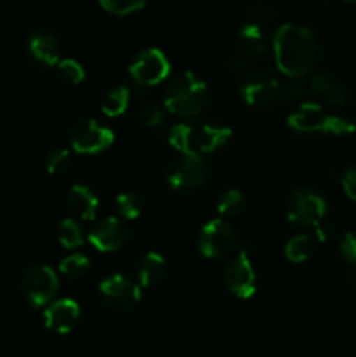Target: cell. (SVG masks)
<instances>
[{
	"label": "cell",
	"mask_w": 356,
	"mask_h": 357,
	"mask_svg": "<svg viewBox=\"0 0 356 357\" xmlns=\"http://www.w3.org/2000/svg\"><path fill=\"white\" fill-rule=\"evenodd\" d=\"M328 204L323 195L311 187H299L290 194L286 202V216L297 225L316 227L323 222Z\"/></svg>",
	"instance_id": "obj_4"
},
{
	"label": "cell",
	"mask_w": 356,
	"mask_h": 357,
	"mask_svg": "<svg viewBox=\"0 0 356 357\" xmlns=\"http://www.w3.org/2000/svg\"><path fill=\"white\" fill-rule=\"evenodd\" d=\"M59 288V281L56 272L45 264H35L27 268L21 281V291L30 305L40 307L52 300Z\"/></svg>",
	"instance_id": "obj_7"
},
{
	"label": "cell",
	"mask_w": 356,
	"mask_h": 357,
	"mask_svg": "<svg viewBox=\"0 0 356 357\" xmlns=\"http://www.w3.org/2000/svg\"><path fill=\"white\" fill-rule=\"evenodd\" d=\"M164 268H166V261H164L163 255L149 251L138 261V268H136L138 282L143 288H150L159 282V279L164 275Z\"/></svg>",
	"instance_id": "obj_20"
},
{
	"label": "cell",
	"mask_w": 356,
	"mask_h": 357,
	"mask_svg": "<svg viewBox=\"0 0 356 357\" xmlns=\"http://www.w3.org/2000/svg\"><path fill=\"white\" fill-rule=\"evenodd\" d=\"M209 91L205 80L191 70L170 80L164 93V107L180 117H194L208 105Z\"/></svg>",
	"instance_id": "obj_2"
},
{
	"label": "cell",
	"mask_w": 356,
	"mask_h": 357,
	"mask_svg": "<svg viewBox=\"0 0 356 357\" xmlns=\"http://www.w3.org/2000/svg\"><path fill=\"white\" fill-rule=\"evenodd\" d=\"M100 6L115 16H128L145 7V0H101Z\"/></svg>",
	"instance_id": "obj_29"
},
{
	"label": "cell",
	"mask_w": 356,
	"mask_h": 357,
	"mask_svg": "<svg viewBox=\"0 0 356 357\" xmlns=\"http://www.w3.org/2000/svg\"><path fill=\"white\" fill-rule=\"evenodd\" d=\"M272 51L278 68L290 77L309 73L320 58V42L309 26L285 23L272 37Z\"/></svg>",
	"instance_id": "obj_1"
},
{
	"label": "cell",
	"mask_w": 356,
	"mask_h": 357,
	"mask_svg": "<svg viewBox=\"0 0 356 357\" xmlns=\"http://www.w3.org/2000/svg\"><path fill=\"white\" fill-rule=\"evenodd\" d=\"M223 282L239 298H250L257 291V274L248 250H241L223 268Z\"/></svg>",
	"instance_id": "obj_9"
},
{
	"label": "cell",
	"mask_w": 356,
	"mask_h": 357,
	"mask_svg": "<svg viewBox=\"0 0 356 357\" xmlns=\"http://www.w3.org/2000/svg\"><path fill=\"white\" fill-rule=\"evenodd\" d=\"M309 87L314 94L325 98L332 105L344 107V105L353 103V93L348 84L337 77L335 73L327 72V70H316L311 73Z\"/></svg>",
	"instance_id": "obj_13"
},
{
	"label": "cell",
	"mask_w": 356,
	"mask_h": 357,
	"mask_svg": "<svg viewBox=\"0 0 356 357\" xmlns=\"http://www.w3.org/2000/svg\"><path fill=\"white\" fill-rule=\"evenodd\" d=\"M232 136L230 128L223 124H202L195 131V152L209 153L222 149Z\"/></svg>",
	"instance_id": "obj_18"
},
{
	"label": "cell",
	"mask_w": 356,
	"mask_h": 357,
	"mask_svg": "<svg viewBox=\"0 0 356 357\" xmlns=\"http://www.w3.org/2000/svg\"><path fill=\"white\" fill-rule=\"evenodd\" d=\"M140 121L149 128H156L164 121V107L159 101H145L140 107Z\"/></svg>",
	"instance_id": "obj_31"
},
{
	"label": "cell",
	"mask_w": 356,
	"mask_h": 357,
	"mask_svg": "<svg viewBox=\"0 0 356 357\" xmlns=\"http://www.w3.org/2000/svg\"><path fill=\"white\" fill-rule=\"evenodd\" d=\"M195 131H198V128L194 124L180 122L170 129L168 142L181 153H198L195 152Z\"/></svg>",
	"instance_id": "obj_21"
},
{
	"label": "cell",
	"mask_w": 356,
	"mask_h": 357,
	"mask_svg": "<svg viewBox=\"0 0 356 357\" xmlns=\"http://www.w3.org/2000/svg\"><path fill=\"white\" fill-rule=\"evenodd\" d=\"M279 80L267 72H251L241 82L239 91L243 100L251 107H265L278 100Z\"/></svg>",
	"instance_id": "obj_12"
},
{
	"label": "cell",
	"mask_w": 356,
	"mask_h": 357,
	"mask_svg": "<svg viewBox=\"0 0 356 357\" xmlns=\"http://www.w3.org/2000/svg\"><path fill=\"white\" fill-rule=\"evenodd\" d=\"M44 164L45 169L51 174H61L65 173L70 167V164H72V153H70V150L58 146V149H52L45 153Z\"/></svg>",
	"instance_id": "obj_27"
},
{
	"label": "cell",
	"mask_w": 356,
	"mask_h": 357,
	"mask_svg": "<svg viewBox=\"0 0 356 357\" xmlns=\"http://www.w3.org/2000/svg\"><path fill=\"white\" fill-rule=\"evenodd\" d=\"M236 241V230L229 222L222 218H213L199 232L198 246L205 257L218 258L230 251Z\"/></svg>",
	"instance_id": "obj_11"
},
{
	"label": "cell",
	"mask_w": 356,
	"mask_h": 357,
	"mask_svg": "<svg viewBox=\"0 0 356 357\" xmlns=\"http://www.w3.org/2000/svg\"><path fill=\"white\" fill-rule=\"evenodd\" d=\"M342 188L351 201L356 202V166L348 167L342 174Z\"/></svg>",
	"instance_id": "obj_35"
},
{
	"label": "cell",
	"mask_w": 356,
	"mask_h": 357,
	"mask_svg": "<svg viewBox=\"0 0 356 357\" xmlns=\"http://www.w3.org/2000/svg\"><path fill=\"white\" fill-rule=\"evenodd\" d=\"M129 87L124 84H117V86L110 87L107 93L101 98V110L108 115V117H117V115L124 114V110L129 105Z\"/></svg>",
	"instance_id": "obj_22"
},
{
	"label": "cell",
	"mask_w": 356,
	"mask_h": 357,
	"mask_svg": "<svg viewBox=\"0 0 356 357\" xmlns=\"http://www.w3.org/2000/svg\"><path fill=\"white\" fill-rule=\"evenodd\" d=\"M114 131L105 128L96 119H82L70 128L68 142L79 153H98L114 143Z\"/></svg>",
	"instance_id": "obj_6"
},
{
	"label": "cell",
	"mask_w": 356,
	"mask_h": 357,
	"mask_svg": "<svg viewBox=\"0 0 356 357\" xmlns=\"http://www.w3.org/2000/svg\"><path fill=\"white\" fill-rule=\"evenodd\" d=\"M267 45V33H265V30L257 21L243 24L239 28V31H237V47H241L244 52L253 56V58H257L258 54L265 52Z\"/></svg>",
	"instance_id": "obj_19"
},
{
	"label": "cell",
	"mask_w": 356,
	"mask_h": 357,
	"mask_svg": "<svg viewBox=\"0 0 356 357\" xmlns=\"http://www.w3.org/2000/svg\"><path fill=\"white\" fill-rule=\"evenodd\" d=\"M66 202L70 209L82 220H93L100 208L96 194L87 185H72L66 194Z\"/></svg>",
	"instance_id": "obj_17"
},
{
	"label": "cell",
	"mask_w": 356,
	"mask_h": 357,
	"mask_svg": "<svg viewBox=\"0 0 356 357\" xmlns=\"http://www.w3.org/2000/svg\"><path fill=\"white\" fill-rule=\"evenodd\" d=\"M306 87L300 86L299 82H292V84H285V86L279 87V94L278 98H281L283 101H295L300 100V98L306 96Z\"/></svg>",
	"instance_id": "obj_34"
},
{
	"label": "cell",
	"mask_w": 356,
	"mask_h": 357,
	"mask_svg": "<svg viewBox=\"0 0 356 357\" xmlns=\"http://www.w3.org/2000/svg\"><path fill=\"white\" fill-rule=\"evenodd\" d=\"M246 10L253 20H267L278 16L279 6L274 2H253L248 6Z\"/></svg>",
	"instance_id": "obj_32"
},
{
	"label": "cell",
	"mask_w": 356,
	"mask_h": 357,
	"mask_svg": "<svg viewBox=\"0 0 356 357\" xmlns=\"http://www.w3.org/2000/svg\"><path fill=\"white\" fill-rule=\"evenodd\" d=\"M58 239L65 248H79L82 244V227L73 218H63L58 225Z\"/></svg>",
	"instance_id": "obj_25"
},
{
	"label": "cell",
	"mask_w": 356,
	"mask_h": 357,
	"mask_svg": "<svg viewBox=\"0 0 356 357\" xmlns=\"http://www.w3.org/2000/svg\"><path fill=\"white\" fill-rule=\"evenodd\" d=\"M355 284H356V275H355Z\"/></svg>",
	"instance_id": "obj_37"
},
{
	"label": "cell",
	"mask_w": 356,
	"mask_h": 357,
	"mask_svg": "<svg viewBox=\"0 0 356 357\" xmlns=\"http://www.w3.org/2000/svg\"><path fill=\"white\" fill-rule=\"evenodd\" d=\"M170 59L161 49L149 47L140 51L129 63V75L136 84L154 86L170 73Z\"/></svg>",
	"instance_id": "obj_8"
},
{
	"label": "cell",
	"mask_w": 356,
	"mask_h": 357,
	"mask_svg": "<svg viewBox=\"0 0 356 357\" xmlns=\"http://www.w3.org/2000/svg\"><path fill=\"white\" fill-rule=\"evenodd\" d=\"M128 237V225L117 216H107L91 229L89 243L100 251H115L124 246Z\"/></svg>",
	"instance_id": "obj_15"
},
{
	"label": "cell",
	"mask_w": 356,
	"mask_h": 357,
	"mask_svg": "<svg viewBox=\"0 0 356 357\" xmlns=\"http://www.w3.org/2000/svg\"><path fill=\"white\" fill-rule=\"evenodd\" d=\"M314 229H316L318 241H328L335 236V227L330 222H320Z\"/></svg>",
	"instance_id": "obj_36"
},
{
	"label": "cell",
	"mask_w": 356,
	"mask_h": 357,
	"mask_svg": "<svg viewBox=\"0 0 356 357\" xmlns=\"http://www.w3.org/2000/svg\"><path fill=\"white\" fill-rule=\"evenodd\" d=\"M290 128L302 132H332V135H351L355 132V122L341 115H332L321 105L313 101L300 103L286 117Z\"/></svg>",
	"instance_id": "obj_3"
},
{
	"label": "cell",
	"mask_w": 356,
	"mask_h": 357,
	"mask_svg": "<svg viewBox=\"0 0 356 357\" xmlns=\"http://www.w3.org/2000/svg\"><path fill=\"white\" fill-rule=\"evenodd\" d=\"M208 176V164L201 153H180L170 162L166 180L175 190H194Z\"/></svg>",
	"instance_id": "obj_5"
},
{
	"label": "cell",
	"mask_w": 356,
	"mask_h": 357,
	"mask_svg": "<svg viewBox=\"0 0 356 357\" xmlns=\"http://www.w3.org/2000/svg\"><path fill=\"white\" fill-rule=\"evenodd\" d=\"M27 51L35 63L42 66L58 65L61 59V44L54 31L49 28H35L28 35Z\"/></svg>",
	"instance_id": "obj_14"
},
{
	"label": "cell",
	"mask_w": 356,
	"mask_h": 357,
	"mask_svg": "<svg viewBox=\"0 0 356 357\" xmlns=\"http://www.w3.org/2000/svg\"><path fill=\"white\" fill-rule=\"evenodd\" d=\"M246 206V197L241 190L237 188H229V190L223 192L220 195L218 202H216V209H218L220 215L223 216H236L239 215L241 211Z\"/></svg>",
	"instance_id": "obj_24"
},
{
	"label": "cell",
	"mask_w": 356,
	"mask_h": 357,
	"mask_svg": "<svg viewBox=\"0 0 356 357\" xmlns=\"http://www.w3.org/2000/svg\"><path fill=\"white\" fill-rule=\"evenodd\" d=\"M80 316V307L72 298H59L49 303L44 310V323L49 330L56 333H68L77 324Z\"/></svg>",
	"instance_id": "obj_16"
},
{
	"label": "cell",
	"mask_w": 356,
	"mask_h": 357,
	"mask_svg": "<svg viewBox=\"0 0 356 357\" xmlns=\"http://www.w3.org/2000/svg\"><path fill=\"white\" fill-rule=\"evenodd\" d=\"M59 75L65 80H68L70 84H80L86 79V70L80 65L77 59L73 58H61L58 63Z\"/></svg>",
	"instance_id": "obj_30"
},
{
	"label": "cell",
	"mask_w": 356,
	"mask_h": 357,
	"mask_svg": "<svg viewBox=\"0 0 356 357\" xmlns=\"http://www.w3.org/2000/svg\"><path fill=\"white\" fill-rule=\"evenodd\" d=\"M91 260L84 253H72L59 261V272L70 279H79L89 271Z\"/></svg>",
	"instance_id": "obj_26"
},
{
	"label": "cell",
	"mask_w": 356,
	"mask_h": 357,
	"mask_svg": "<svg viewBox=\"0 0 356 357\" xmlns=\"http://www.w3.org/2000/svg\"><path fill=\"white\" fill-rule=\"evenodd\" d=\"M98 289L103 302L115 310H131L142 300V291L136 282L122 274H112L105 278L98 284Z\"/></svg>",
	"instance_id": "obj_10"
},
{
	"label": "cell",
	"mask_w": 356,
	"mask_h": 357,
	"mask_svg": "<svg viewBox=\"0 0 356 357\" xmlns=\"http://www.w3.org/2000/svg\"><path fill=\"white\" fill-rule=\"evenodd\" d=\"M115 206H117L119 213L128 220L140 216L143 208L142 199H140V195H136L135 192H122V194H119L117 197H115Z\"/></svg>",
	"instance_id": "obj_28"
},
{
	"label": "cell",
	"mask_w": 356,
	"mask_h": 357,
	"mask_svg": "<svg viewBox=\"0 0 356 357\" xmlns=\"http://www.w3.org/2000/svg\"><path fill=\"white\" fill-rule=\"evenodd\" d=\"M339 250H341L342 258L346 261L356 265V230H349L342 236L341 243H339Z\"/></svg>",
	"instance_id": "obj_33"
},
{
	"label": "cell",
	"mask_w": 356,
	"mask_h": 357,
	"mask_svg": "<svg viewBox=\"0 0 356 357\" xmlns=\"http://www.w3.org/2000/svg\"><path fill=\"white\" fill-rule=\"evenodd\" d=\"M316 250V239L309 234H297L292 239L286 243L285 246V255L288 260L300 264V261L307 260L311 255Z\"/></svg>",
	"instance_id": "obj_23"
}]
</instances>
